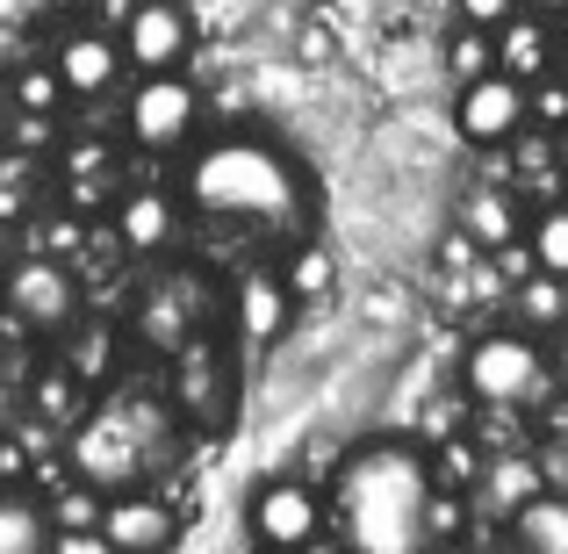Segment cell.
<instances>
[{
    "instance_id": "cell-1",
    "label": "cell",
    "mask_w": 568,
    "mask_h": 554,
    "mask_svg": "<svg viewBox=\"0 0 568 554\" xmlns=\"http://www.w3.org/2000/svg\"><path fill=\"white\" fill-rule=\"evenodd\" d=\"M181 202L194 223L223 238H252V245H295L317 216V188H310L303 159L252 130L194 144L181 167Z\"/></svg>"
},
{
    "instance_id": "cell-2",
    "label": "cell",
    "mask_w": 568,
    "mask_h": 554,
    "mask_svg": "<svg viewBox=\"0 0 568 554\" xmlns=\"http://www.w3.org/2000/svg\"><path fill=\"white\" fill-rule=\"evenodd\" d=\"M432 454L410 440H361L332 475V526L346 533L353 547L367 554H410V547H432L425 533V512H432Z\"/></svg>"
},
{
    "instance_id": "cell-3",
    "label": "cell",
    "mask_w": 568,
    "mask_h": 554,
    "mask_svg": "<svg viewBox=\"0 0 568 554\" xmlns=\"http://www.w3.org/2000/svg\"><path fill=\"white\" fill-rule=\"evenodd\" d=\"M65 461H72V475L94 483V490H138L144 475L181 461V411H166V403H152V396L87 403V417L72 425Z\"/></svg>"
},
{
    "instance_id": "cell-4",
    "label": "cell",
    "mask_w": 568,
    "mask_h": 554,
    "mask_svg": "<svg viewBox=\"0 0 568 554\" xmlns=\"http://www.w3.org/2000/svg\"><path fill=\"white\" fill-rule=\"evenodd\" d=\"M460 389L468 403H489V411H540L555 396V353L532 332H483L460 361Z\"/></svg>"
},
{
    "instance_id": "cell-5",
    "label": "cell",
    "mask_w": 568,
    "mask_h": 554,
    "mask_svg": "<svg viewBox=\"0 0 568 554\" xmlns=\"http://www.w3.org/2000/svg\"><path fill=\"white\" fill-rule=\"evenodd\" d=\"M209 318H216V295H209V281L194 266H166L138 295V339L152 353H166V361L194 339H209Z\"/></svg>"
},
{
    "instance_id": "cell-6",
    "label": "cell",
    "mask_w": 568,
    "mask_h": 554,
    "mask_svg": "<svg viewBox=\"0 0 568 554\" xmlns=\"http://www.w3.org/2000/svg\"><path fill=\"white\" fill-rule=\"evenodd\" d=\"M8 318L22 324L29 339H58L80 324V281H72L65 260H22L8 274Z\"/></svg>"
},
{
    "instance_id": "cell-7",
    "label": "cell",
    "mask_w": 568,
    "mask_h": 554,
    "mask_svg": "<svg viewBox=\"0 0 568 554\" xmlns=\"http://www.w3.org/2000/svg\"><path fill=\"white\" fill-rule=\"evenodd\" d=\"M194 123H202V94L181 72H144L130 94V138L144 152H181V144H194Z\"/></svg>"
},
{
    "instance_id": "cell-8",
    "label": "cell",
    "mask_w": 568,
    "mask_h": 554,
    "mask_svg": "<svg viewBox=\"0 0 568 554\" xmlns=\"http://www.w3.org/2000/svg\"><path fill=\"white\" fill-rule=\"evenodd\" d=\"M245 533L260 547H310L324 533V497L310 483H295V475H274V483L252 490L245 504Z\"/></svg>"
},
{
    "instance_id": "cell-9",
    "label": "cell",
    "mask_w": 568,
    "mask_h": 554,
    "mask_svg": "<svg viewBox=\"0 0 568 554\" xmlns=\"http://www.w3.org/2000/svg\"><path fill=\"white\" fill-rule=\"evenodd\" d=\"M526 80H511V72H483V80H460L454 94V130L468 144H511L518 130H526Z\"/></svg>"
},
{
    "instance_id": "cell-10",
    "label": "cell",
    "mask_w": 568,
    "mask_h": 554,
    "mask_svg": "<svg viewBox=\"0 0 568 554\" xmlns=\"http://www.w3.org/2000/svg\"><path fill=\"white\" fill-rule=\"evenodd\" d=\"M194 51V14L187 0H138L123 22V58L138 72H181Z\"/></svg>"
},
{
    "instance_id": "cell-11",
    "label": "cell",
    "mask_w": 568,
    "mask_h": 554,
    "mask_svg": "<svg viewBox=\"0 0 568 554\" xmlns=\"http://www.w3.org/2000/svg\"><path fill=\"white\" fill-rule=\"evenodd\" d=\"M173 411L187 417V425H223L231 417V389H237V374H231V361H223L209 339H194V346H181L173 353Z\"/></svg>"
},
{
    "instance_id": "cell-12",
    "label": "cell",
    "mask_w": 568,
    "mask_h": 554,
    "mask_svg": "<svg viewBox=\"0 0 568 554\" xmlns=\"http://www.w3.org/2000/svg\"><path fill=\"white\" fill-rule=\"evenodd\" d=\"M101 541L130 554H159L181 541V512L166 497H144V490H115V497H101Z\"/></svg>"
},
{
    "instance_id": "cell-13",
    "label": "cell",
    "mask_w": 568,
    "mask_h": 554,
    "mask_svg": "<svg viewBox=\"0 0 568 554\" xmlns=\"http://www.w3.org/2000/svg\"><path fill=\"white\" fill-rule=\"evenodd\" d=\"M51 72L65 80V101H101L123 72V43L101 37V29H72V37H58Z\"/></svg>"
},
{
    "instance_id": "cell-14",
    "label": "cell",
    "mask_w": 568,
    "mask_h": 554,
    "mask_svg": "<svg viewBox=\"0 0 568 554\" xmlns=\"http://www.w3.org/2000/svg\"><path fill=\"white\" fill-rule=\"evenodd\" d=\"M231 318H237V339H245V346H274L295 318V289L274 266H245V281L231 289Z\"/></svg>"
},
{
    "instance_id": "cell-15",
    "label": "cell",
    "mask_w": 568,
    "mask_h": 554,
    "mask_svg": "<svg viewBox=\"0 0 568 554\" xmlns=\"http://www.w3.org/2000/svg\"><path fill=\"white\" fill-rule=\"evenodd\" d=\"M555 58H561V43H555V29H547V14H526L518 8L511 22H497V72H511V80H540V72H555Z\"/></svg>"
},
{
    "instance_id": "cell-16",
    "label": "cell",
    "mask_w": 568,
    "mask_h": 554,
    "mask_svg": "<svg viewBox=\"0 0 568 554\" xmlns=\"http://www.w3.org/2000/svg\"><path fill=\"white\" fill-rule=\"evenodd\" d=\"M532 490H547V475H540V461L532 454H489L483 461V475H475V512H489V518H511L518 504L532 497Z\"/></svg>"
},
{
    "instance_id": "cell-17",
    "label": "cell",
    "mask_w": 568,
    "mask_h": 554,
    "mask_svg": "<svg viewBox=\"0 0 568 554\" xmlns=\"http://www.w3.org/2000/svg\"><path fill=\"white\" fill-rule=\"evenodd\" d=\"M115 231H123L130 252H166L173 238H181V202H173L166 188H144L115 209Z\"/></svg>"
},
{
    "instance_id": "cell-18",
    "label": "cell",
    "mask_w": 568,
    "mask_h": 554,
    "mask_svg": "<svg viewBox=\"0 0 568 554\" xmlns=\"http://www.w3.org/2000/svg\"><path fill=\"white\" fill-rule=\"evenodd\" d=\"M460 238H468V245H483V252H497V245H511V238H526V209H518V194L475 188L468 202H460Z\"/></svg>"
},
{
    "instance_id": "cell-19",
    "label": "cell",
    "mask_w": 568,
    "mask_h": 554,
    "mask_svg": "<svg viewBox=\"0 0 568 554\" xmlns=\"http://www.w3.org/2000/svg\"><path fill=\"white\" fill-rule=\"evenodd\" d=\"M29 417L51 432H72L87 417V374L80 367H37L29 374Z\"/></svg>"
},
{
    "instance_id": "cell-20",
    "label": "cell",
    "mask_w": 568,
    "mask_h": 554,
    "mask_svg": "<svg viewBox=\"0 0 568 554\" xmlns=\"http://www.w3.org/2000/svg\"><path fill=\"white\" fill-rule=\"evenodd\" d=\"M504 533L532 554H568V490H532V497L504 518Z\"/></svg>"
},
{
    "instance_id": "cell-21",
    "label": "cell",
    "mask_w": 568,
    "mask_h": 554,
    "mask_svg": "<svg viewBox=\"0 0 568 554\" xmlns=\"http://www.w3.org/2000/svg\"><path fill=\"white\" fill-rule=\"evenodd\" d=\"M51 547V504L22 497V490H0V554H43Z\"/></svg>"
},
{
    "instance_id": "cell-22",
    "label": "cell",
    "mask_w": 568,
    "mask_h": 554,
    "mask_svg": "<svg viewBox=\"0 0 568 554\" xmlns=\"http://www.w3.org/2000/svg\"><path fill=\"white\" fill-rule=\"evenodd\" d=\"M511 310L526 318V332H555V324L568 318V281H561V274H547V266H532V274L518 281Z\"/></svg>"
},
{
    "instance_id": "cell-23",
    "label": "cell",
    "mask_w": 568,
    "mask_h": 554,
    "mask_svg": "<svg viewBox=\"0 0 568 554\" xmlns=\"http://www.w3.org/2000/svg\"><path fill=\"white\" fill-rule=\"evenodd\" d=\"M281 281L295 289V303H317V295H332L338 266H332V252H324L317 238H295V245H288V266H281Z\"/></svg>"
},
{
    "instance_id": "cell-24",
    "label": "cell",
    "mask_w": 568,
    "mask_h": 554,
    "mask_svg": "<svg viewBox=\"0 0 568 554\" xmlns=\"http://www.w3.org/2000/svg\"><path fill=\"white\" fill-rule=\"evenodd\" d=\"M526 245H532V266L568 281V202H547L540 216L526 223Z\"/></svg>"
},
{
    "instance_id": "cell-25",
    "label": "cell",
    "mask_w": 568,
    "mask_h": 554,
    "mask_svg": "<svg viewBox=\"0 0 568 554\" xmlns=\"http://www.w3.org/2000/svg\"><path fill=\"white\" fill-rule=\"evenodd\" d=\"M446 66H454V80H483V72H497V29L460 22L454 43H446Z\"/></svg>"
},
{
    "instance_id": "cell-26",
    "label": "cell",
    "mask_w": 568,
    "mask_h": 554,
    "mask_svg": "<svg viewBox=\"0 0 568 554\" xmlns=\"http://www.w3.org/2000/svg\"><path fill=\"white\" fill-rule=\"evenodd\" d=\"M8 101H14V109H29V115H58V109H65V80H58L51 66H22L8 80Z\"/></svg>"
},
{
    "instance_id": "cell-27",
    "label": "cell",
    "mask_w": 568,
    "mask_h": 554,
    "mask_svg": "<svg viewBox=\"0 0 568 554\" xmlns=\"http://www.w3.org/2000/svg\"><path fill=\"white\" fill-rule=\"evenodd\" d=\"M432 475H439L446 490H475V475H483V454H475L460 432H446V440H439V461H432Z\"/></svg>"
},
{
    "instance_id": "cell-28",
    "label": "cell",
    "mask_w": 568,
    "mask_h": 554,
    "mask_svg": "<svg viewBox=\"0 0 568 554\" xmlns=\"http://www.w3.org/2000/svg\"><path fill=\"white\" fill-rule=\"evenodd\" d=\"M526 115L540 130H561L568 123V80H555V72H540V80L526 87Z\"/></svg>"
},
{
    "instance_id": "cell-29",
    "label": "cell",
    "mask_w": 568,
    "mask_h": 554,
    "mask_svg": "<svg viewBox=\"0 0 568 554\" xmlns=\"http://www.w3.org/2000/svg\"><path fill=\"white\" fill-rule=\"evenodd\" d=\"M80 526H101L94 483H87V490H58V497H51V533H80Z\"/></svg>"
},
{
    "instance_id": "cell-30",
    "label": "cell",
    "mask_w": 568,
    "mask_h": 554,
    "mask_svg": "<svg viewBox=\"0 0 568 554\" xmlns=\"http://www.w3.org/2000/svg\"><path fill=\"white\" fill-rule=\"evenodd\" d=\"M511 14H518V0H460V22H483V29L511 22Z\"/></svg>"
},
{
    "instance_id": "cell-31",
    "label": "cell",
    "mask_w": 568,
    "mask_h": 554,
    "mask_svg": "<svg viewBox=\"0 0 568 554\" xmlns=\"http://www.w3.org/2000/svg\"><path fill=\"white\" fill-rule=\"evenodd\" d=\"M22 454H29V446H22V440H8V432H0V490H8L14 475H22Z\"/></svg>"
},
{
    "instance_id": "cell-32",
    "label": "cell",
    "mask_w": 568,
    "mask_h": 554,
    "mask_svg": "<svg viewBox=\"0 0 568 554\" xmlns=\"http://www.w3.org/2000/svg\"><path fill=\"white\" fill-rule=\"evenodd\" d=\"M555 382H561V389H568V318H561V324H555Z\"/></svg>"
},
{
    "instance_id": "cell-33",
    "label": "cell",
    "mask_w": 568,
    "mask_h": 554,
    "mask_svg": "<svg viewBox=\"0 0 568 554\" xmlns=\"http://www.w3.org/2000/svg\"><path fill=\"white\" fill-rule=\"evenodd\" d=\"M526 14H568V0H518Z\"/></svg>"
},
{
    "instance_id": "cell-34",
    "label": "cell",
    "mask_w": 568,
    "mask_h": 554,
    "mask_svg": "<svg viewBox=\"0 0 568 554\" xmlns=\"http://www.w3.org/2000/svg\"><path fill=\"white\" fill-rule=\"evenodd\" d=\"M8 123H14V101H8V87H0V138H8Z\"/></svg>"
},
{
    "instance_id": "cell-35",
    "label": "cell",
    "mask_w": 568,
    "mask_h": 554,
    "mask_svg": "<svg viewBox=\"0 0 568 554\" xmlns=\"http://www.w3.org/2000/svg\"><path fill=\"white\" fill-rule=\"evenodd\" d=\"M14 332H22V324H14V318H0V361H8V339Z\"/></svg>"
},
{
    "instance_id": "cell-36",
    "label": "cell",
    "mask_w": 568,
    "mask_h": 554,
    "mask_svg": "<svg viewBox=\"0 0 568 554\" xmlns=\"http://www.w3.org/2000/svg\"><path fill=\"white\" fill-rule=\"evenodd\" d=\"M555 159H561V173H568V123L555 130Z\"/></svg>"
},
{
    "instance_id": "cell-37",
    "label": "cell",
    "mask_w": 568,
    "mask_h": 554,
    "mask_svg": "<svg viewBox=\"0 0 568 554\" xmlns=\"http://www.w3.org/2000/svg\"><path fill=\"white\" fill-rule=\"evenodd\" d=\"M0 432H8V389H0Z\"/></svg>"
},
{
    "instance_id": "cell-38",
    "label": "cell",
    "mask_w": 568,
    "mask_h": 554,
    "mask_svg": "<svg viewBox=\"0 0 568 554\" xmlns=\"http://www.w3.org/2000/svg\"><path fill=\"white\" fill-rule=\"evenodd\" d=\"M561 51H568V43H561Z\"/></svg>"
}]
</instances>
